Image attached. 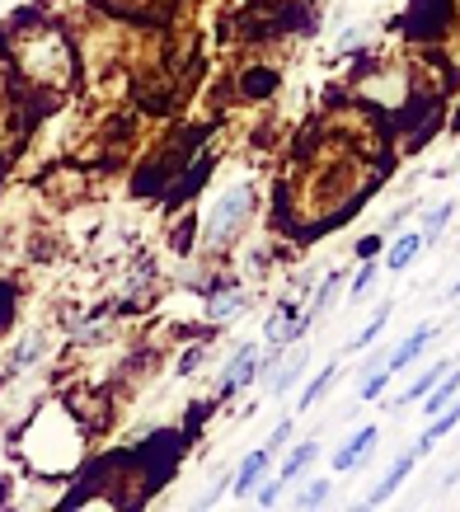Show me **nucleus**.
I'll list each match as a JSON object with an SVG mask.
<instances>
[{"label":"nucleus","instance_id":"nucleus-1","mask_svg":"<svg viewBox=\"0 0 460 512\" xmlns=\"http://www.w3.org/2000/svg\"><path fill=\"white\" fill-rule=\"evenodd\" d=\"M249 202H254V193H249L245 184H235L226 193V198L216 202V212H212V221H207V245H221L240 221H245V212H249Z\"/></svg>","mask_w":460,"mask_h":512},{"label":"nucleus","instance_id":"nucleus-2","mask_svg":"<svg viewBox=\"0 0 460 512\" xmlns=\"http://www.w3.org/2000/svg\"><path fill=\"white\" fill-rule=\"evenodd\" d=\"M259 367H263L259 343H240V348H235V357H230V367H226V381H221V390H226V395H240L245 386H254Z\"/></svg>","mask_w":460,"mask_h":512},{"label":"nucleus","instance_id":"nucleus-3","mask_svg":"<svg viewBox=\"0 0 460 512\" xmlns=\"http://www.w3.org/2000/svg\"><path fill=\"white\" fill-rule=\"evenodd\" d=\"M268 466H273V451H268V447L249 451L245 461H240V470H235V480H230V494H235V498H249V494H254V489L263 484Z\"/></svg>","mask_w":460,"mask_h":512},{"label":"nucleus","instance_id":"nucleus-4","mask_svg":"<svg viewBox=\"0 0 460 512\" xmlns=\"http://www.w3.org/2000/svg\"><path fill=\"white\" fill-rule=\"evenodd\" d=\"M376 437H381V428H371V423H367V428H357V433H348V442L334 451V470H343V475H348V470H357L371 456Z\"/></svg>","mask_w":460,"mask_h":512},{"label":"nucleus","instance_id":"nucleus-5","mask_svg":"<svg viewBox=\"0 0 460 512\" xmlns=\"http://www.w3.org/2000/svg\"><path fill=\"white\" fill-rule=\"evenodd\" d=\"M418 461H423V456H418L414 447H409V451H399V461H395V466H390V470H385V480H381V484H376V489H371V494H367V503H371V508H381V503H390V498L399 494V484L409 480V470H414Z\"/></svg>","mask_w":460,"mask_h":512},{"label":"nucleus","instance_id":"nucleus-6","mask_svg":"<svg viewBox=\"0 0 460 512\" xmlns=\"http://www.w3.org/2000/svg\"><path fill=\"white\" fill-rule=\"evenodd\" d=\"M432 339H437V325H418L414 334H404V343H399L395 353H390V362H385V367H390V372H404V367H414L418 357L428 353Z\"/></svg>","mask_w":460,"mask_h":512},{"label":"nucleus","instance_id":"nucleus-7","mask_svg":"<svg viewBox=\"0 0 460 512\" xmlns=\"http://www.w3.org/2000/svg\"><path fill=\"white\" fill-rule=\"evenodd\" d=\"M428 249V240H423V231H404L395 240V245L385 249V273H404V268L414 264L418 254Z\"/></svg>","mask_w":460,"mask_h":512},{"label":"nucleus","instance_id":"nucleus-8","mask_svg":"<svg viewBox=\"0 0 460 512\" xmlns=\"http://www.w3.org/2000/svg\"><path fill=\"white\" fill-rule=\"evenodd\" d=\"M306 329H310L306 315H296L292 301H282V306H277V315L268 320V343H292V339H301Z\"/></svg>","mask_w":460,"mask_h":512},{"label":"nucleus","instance_id":"nucleus-9","mask_svg":"<svg viewBox=\"0 0 460 512\" xmlns=\"http://www.w3.org/2000/svg\"><path fill=\"white\" fill-rule=\"evenodd\" d=\"M315 461H320V442H315V437H306V442H296V447L287 451V461H282V470H277V480H282V484L301 480Z\"/></svg>","mask_w":460,"mask_h":512},{"label":"nucleus","instance_id":"nucleus-10","mask_svg":"<svg viewBox=\"0 0 460 512\" xmlns=\"http://www.w3.org/2000/svg\"><path fill=\"white\" fill-rule=\"evenodd\" d=\"M456 395H460V372H446L442 381H437V386L423 395V414H428V419H437V414H442V409L456 400Z\"/></svg>","mask_w":460,"mask_h":512},{"label":"nucleus","instance_id":"nucleus-11","mask_svg":"<svg viewBox=\"0 0 460 512\" xmlns=\"http://www.w3.org/2000/svg\"><path fill=\"white\" fill-rule=\"evenodd\" d=\"M334 376H338V362H329V367H320V372L310 376V381H306V390H301V409H310V404L320 400L324 390L334 386Z\"/></svg>","mask_w":460,"mask_h":512},{"label":"nucleus","instance_id":"nucleus-12","mask_svg":"<svg viewBox=\"0 0 460 512\" xmlns=\"http://www.w3.org/2000/svg\"><path fill=\"white\" fill-rule=\"evenodd\" d=\"M442 376H446V362H437V367H428V372L418 376L414 386L404 390V395H399V400H395V404H414V400H423V395H428V390H432V386H437V381H442Z\"/></svg>","mask_w":460,"mask_h":512},{"label":"nucleus","instance_id":"nucleus-13","mask_svg":"<svg viewBox=\"0 0 460 512\" xmlns=\"http://www.w3.org/2000/svg\"><path fill=\"white\" fill-rule=\"evenodd\" d=\"M38 353H43V334H29V339L15 348V357H10V372H29L33 362H38Z\"/></svg>","mask_w":460,"mask_h":512},{"label":"nucleus","instance_id":"nucleus-14","mask_svg":"<svg viewBox=\"0 0 460 512\" xmlns=\"http://www.w3.org/2000/svg\"><path fill=\"white\" fill-rule=\"evenodd\" d=\"M343 287V278L338 273H329V278L320 282V292H315V301H310V311H306V320H320L324 311H329V301H334V292Z\"/></svg>","mask_w":460,"mask_h":512},{"label":"nucleus","instance_id":"nucleus-15","mask_svg":"<svg viewBox=\"0 0 460 512\" xmlns=\"http://www.w3.org/2000/svg\"><path fill=\"white\" fill-rule=\"evenodd\" d=\"M451 212H456L451 202H437V207L428 212V221H423V240H428V245H437V235L446 231V221H451Z\"/></svg>","mask_w":460,"mask_h":512},{"label":"nucleus","instance_id":"nucleus-16","mask_svg":"<svg viewBox=\"0 0 460 512\" xmlns=\"http://www.w3.org/2000/svg\"><path fill=\"white\" fill-rule=\"evenodd\" d=\"M390 315H395V301H381V306H376V315H371V325L362 329V334H357L353 339V348H367L371 339H376V334H381L385 329V320H390Z\"/></svg>","mask_w":460,"mask_h":512},{"label":"nucleus","instance_id":"nucleus-17","mask_svg":"<svg viewBox=\"0 0 460 512\" xmlns=\"http://www.w3.org/2000/svg\"><path fill=\"white\" fill-rule=\"evenodd\" d=\"M329 494H334V484H329V480H310L306 489L296 494V508H320Z\"/></svg>","mask_w":460,"mask_h":512},{"label":"nucleus","instance_id":"nucleus-18","mask_svg":"<svg viewBox=\"0 0 460 512\" xmlns=\"http://www.w3.org/2000/svg\"><path fill=\"white\" fill-rule=\"evenodd\" d=\"M390 367H371L367 372V381H362V390H357V400H381V390H385V381H390Z\"/></svg>","mask_w":460,"mask_h":512},{"label":"nucleus","instance_id":"nucleus-19","mask_svg":"<svg viewBox=\"0 0 460 512\" xmlns=\"http://www.w3.org/2000/svg\"><path fill=\"white\" fill-rule=\"evenodd\" d=\"M301 372H306V357H296V362H287V367H282V372L273 376V386H268V395H287V390H292V381H296Z\"/></svg>","mask_w":460,"mask_h":512},{"label":"nucleus","instance_id":"nucleus-20","mask_svg":"<svg viewBox=\"0 0 460 512\" xmlns=\"http://www.w3.org/2000/svg\"><path fill=\"white\" fill-rule=\"evenodd\" d=\"M376 273H381V268H376V259H367V264H362V273L353 278V287H348V301H362V296L376 287Z\"/></svg>","mask_w":460,"mask_h":512},{"label":"nucleus","instance_id":"nucleus-21","mask_svg":"<svg viewBox=\"0 0 460 512\" xmlns=\"http://www.w3.org/2000/svg\"><path fill=\"white\" fill-rule=\"evenodd\" d=\"M282 489H287V484H282V480H268V484H259L254 494H259V503H263V508H273L277 498H282Z\"/></svg>","mask_w":460,"mask_h":512},{"label":"nucleus","instance_id":"nucleus-22","mask_svg":"<svg viewBox=\"0 0 460 512\" xmlns=\"http://www.w3.org/2000/svg\"><path fill=\"white\" fill-rule=\"evenodd\" d=\"M287 442H292V419H282L273 428V437H268V451H277V447H287Z\"/></svg>","mask_w":460,"mask_h":512},{"label":"nucleus","instance_id":"nucleus-23","mask_svg":"<svg viewBox=\"0 0 460 512\" xmlns=\"http://www.w3.org/2000/svg\"><path fill=\"white\" fill-rule=\"evenodd\" d=\"M381 235H367V240H362V245H357V254H362V259H376V254H381Z\"/></svg>","mask_w":460,"mask_h":512},{"label":"nucleus","instance_id":"nucleus-24","mask_svg":"<svg viewBox=\"0 0 460 512\" xmlns=\"http://www.w3.org/2000/svg\"><path fill=\"white\" fill-rule=\"evenodd\" d=\"M240 306H245L240 296H221V301H216V320H221V315H235Z\"/></svg>","mask_w":460,"mask_h":512},{"label":"nucleus","instance_id":"nucleus-25","mask_svg":"<svg viewBox=\"0 0 460 512\" xmlns=\"http://www.w3.org/2000/svg\"><path fill=\"white\" fill-rule=\"evenodd\" d=\"M245 90H273V76L254 71V76H245Z\"/></svg>","mask_w":460,"mask_h":512},{"label":"nucleus","instance_id":"nucleus-26","mask_svg":"<svg viewBox=\"0 0 460 512\" xmlns=\"http://www.w3.org/2000/svg\"><path fill=\"white\" fill-rule=\"evenodd\" d=\"M446 296H451V301H456V296H460V278H456V282H451V292H446Z\"/></svg>","mask_w":460,"mask_h":512}]
</instances>
